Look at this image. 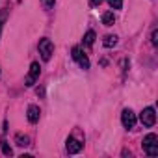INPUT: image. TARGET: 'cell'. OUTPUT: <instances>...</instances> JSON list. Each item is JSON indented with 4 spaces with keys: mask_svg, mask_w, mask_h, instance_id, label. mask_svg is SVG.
Returning <instances> with one entry per match:
<instances>
[{
    "mask_svg": "<svg viewBox=\"0 0 158 158\" xmlns=\"http://www.w3.org/2000/svg\"><path fill=\"white\" fill-rule=\"evenodd\" d=\"M0 149H2V152L6 154V156H11L13 154V151H11V147H10V143L2 138V139H0Z\"/></svg>",
    "mask_w": 158,
    "mask_h": 158,
    "instance_id": "obj_12",
    "label": "cell"
},
{
    "mask_svg": "<svg viewBox=\"0 0 158 158\" xmlns=\"http://www.w3.org/2000/svg\"><path fill=\"white\" fill-rule=\"evenodd\" d=\"M39 54H41V58L45 60V61H48L50 58H52V54H54V45H52V41L50 39H41L39 41Z\"/></svg>",
    "mask_w": 158,
    "mask_h": 158,
    "instance_id": "obj_2",
    "label": "cell"
},
{
    "mask_svg": "<svg viewBox=\"0 0 158 158\" xmlns=\"http://www.w3.org/2000/svg\"><path fill=\"white\" fill-rule=\"evenodd\" d=\"M39 73H41V67H39V63H32L30 65V73H28V76H26V80H24V84L30 88V86H34L35 84V80L39 78Z\"/></svg>",
    "mask_w": 158,
    "mask_h": 158,
    "instance_id": "obj_6",
    "label": "cell"
},
{
    "mask_svg": "<svg viewBox=\"0 0 158 158\" xmlns=\"http://www.w3.org/2000/svg\"><path fill=\"white\" fill-rule=\"evenodd\" d=\"M84 43H86L88 47H91V45L95 43V32H93V30H89V32L84 35Z\"/></svg>",
    "mask_w": 158,
    "mask_h": 158,
    "instance_id": "obj_13",
    "label": "cell"
},
{
    "mask_svg": "<svg viewBox=\"0 0 158 158\" xmlns=\"http://www.w3.org/2000/svg\"><path fill=\"white\" fill-rule=\"evenodd\" d=\"M91 4H93V6H101V4H102V0H91Z\"/></svg>",
    "mask_w": 158,
    "mask_h": 158,
    "instance_id": "obj_17",
    "label": "cell"
},
{
    "mask_svg": "<svg viewBox=\"0 0 158 158\" xmlns=\"http://www.w3.org/2000/svg\"><path fill=\"white\" fill-rule=\"evenodd\" d=\"M39 115H41L39 106L30 104V106H28V121H30V123H37V121H39Z\"/></svg>",
    "mask_w": 158,
    "mask_h": 158,
    "instance_id": "obj_8",
    "label": "cell"
},
{
    "mask_svg": "<svg viewBox=\"0 0 158 158\" xmlns=\"http://www.w3.org/2000/svg\"><path fill=\"white\" fill-rule=\"evenodd\" d=\"M73 60L80 65V69H89V60H88V56L82 52V48H78V47H74L73 48Z\"/></svg>",
    "mask_w": 158,
    "mask_h": 158,
    "instance_id": "obj_3",
    "label": "cell"
},
{
    "mask_svg": "<svg viewBox=\"0 0 158 158\" xmlns=\"http://www.w3.org/2000/svg\"><path fill=\"white\" fill-rule=\"evenodd\" d=\"M15 141H17L19 147H26V145H30V138H28V136H23V134H17V136H15Z\"/></svg>",
    "mask_w": 158,
    "mask_h": 158,
    "instance_id": "obj_11",
    "label": "cell"
},
{
    "mask_svg": "<svg viewBox=\"0 0 158 158\" xmlns=\"http://www.w3.org/2000/svg\"><path fill=\"white\" fill-rule=\"evenodd\" d=\"M121 123H123V127L125 128H134V125H136V114L130 110V108H127V110H123V114H121Z\"/></svg>",
    "mask_w": 158,
    "mask_h": 158,
    "instance_id": "obj_5",
    "label": "cell"
},
{
    "mask_svg": "<svg viewBox=\"0 0 158 158\" xmlns=\"http://www.w3.org/2000/svg\"><path fill=\"white\" fill-rule=\"evenodd\" d=\"M151 43L156 47L158 45V30H152V35H151Z\"/></svg>",
    "mask_w": 158,
    "mask_h": 158,
    "instance_id": "obj_15",
    "label": "cell"
},
{
    "mask_svg": "<svg viewBox=\"0 0 158 158\" xmlns=\"http://www.w3.org/2000/svg\"><path fill=\"white\" fill-rule=\"evenodd\" d=\"M143 151L149 156H158V136L156 134H147L143 138Z\"/></svg>",
    "mask_w": 158,
    "mask_h": 158,
    "instance_id": "obj_1",
    "label": "cell"
},
{
    "mask_svg": "<svg viewBox=\"0 0 158 158\" xmlns=\"http://www.w3.org/2000/svg\"><path fill=\"white\" fill-rule=\"evenodd\" d=\"M65 147H67V152L69 154H76V152H80L82 151V147H84V143H80L78 139H74V138H67V141H65Z\"/></svg>",
    "mask_w": 158,
    "mask_h": 158,
    "instance_id": "obj_7",
    "label": "cell"
},
{
    "mask_svg": "<svg viewBox=\"0 0 158 158\" xmlns=\"http://www.w3.org/2000/svg\"><path fill=\"white\" fill-rule=\"evenodd\" d=\"M139 121L145 125V127H152L154 123H156V112H154V108H145L141 114H139Z\"/></svg>",
    "mask_w": 158,
    "mask_h": 158,
    "instance_id": "obj_4",
    "label": "cell"
},
{
    "mask_svg": "<svg viewBox=\"0 0 158 158\" xmlns=\"http://www.w3.org/2000/svg\"><path fill=\"white\" fill-rule=\"evenodd\" d=\"M102 43H104V47H106V48H112V47H115V45H117V35H106Z\"/></svg>",
    "mask_w": 158,
    "mask_h": 158,
    "instance_id": "obj_10",
    "label": "cell"
},
{
    "mask_svg": "<svg viewBox=\"0 0 158 158\" xmlns=\"http://www.w3.org/2000/svg\"><path fill=\"white\" fill-rule=\"evenodd\" d=\"M108 4H110L114 10H121V8H123V0H108Z\"/></svg>",
    "mask_w": 158,
    "mask_h": 158,
    "instance_id": "obj_14",
    "label": "cell"
},
{
    "mask_svg": "<svg viewBox=\"0 0 158 158\" xmlns=\"http://www.w3.org/2000/svg\"><path fill=\"white\" fill-rule=\"evenodd\" d=\"M43 6H45L47 10H52V8H54V0H43Z\"/></svg>",
    "mask_w": 158,
    "mask_h": 158,
    "instance_id": "obj_16",
    "label": "cell"
},
{
    "mask_svg": "<svg viewBox=\"0 0 158 158\" xmlns=\"http://www.w3.org/2000/svg\"><path fill=\"white\" fill-rule=\"evenodd\" d=\"M114 23H115V15H114L112 11L102 13V24H104V26H112Z\"/></svg>",
    "mask_w": 158,
    "mask_h": 158,
    "instance_id": "obj_9",
    "label": "cell"
}]
</instances>
